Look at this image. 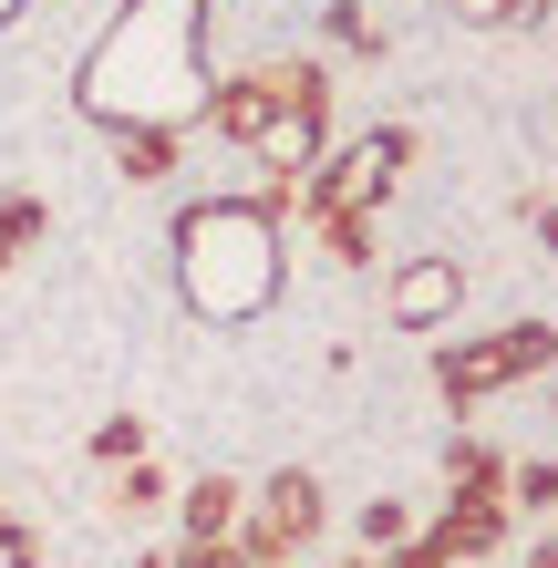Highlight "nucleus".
Returning a JSON list of instances; mask_svg holds the SVG:
<instances>
[{"instance_id":"5","label":"nucleus","mask_w":558,"mask_h":568,"mask_svg":"<svg viewBox=\"0 0 558 568\" xmlns=\"http://www.w3.org/2000/svg\"><path fill=\"white\" fill-rule=\"evenodd\" d=\"M311 517H321V507H311V486H301V476H280V486H270V517H258V538H248V548H258V558H290V548L311 538Z\"/></svg>"},{"instance_id":"8","label":"nucleus","mask_w":558,"mask_h":568,"mask_svg":"<svg viewBox=\"0 0 558 568\" xmlns=\"http://www.w3.org/2000/svg\"><path fill=\"white\" fill-rule=\"evenodd\" d=\"M0 568H31V538H21V527H0Z\"/></svg>"},{"instance_id":"11","label":"nucleus","mask_w":558,"mask_h":568,"mask_svg":"<svg viewBox=\"0 0 558 568\" xmlns=\"http://www.w3.org/2000/svg\"><path fill=\"white\" fill-rule=\"evenodd\" d=\"M11 11H21V0H0V21H11Z\"/></svg>"},{"instance_id":"12","label":"nucleus","mask_w":558,"mask_h":568,"mask_svg":"<svg viewBox=\"0 0 558 568\" xmlns=\"http://www.w3.org/2000/svg\"><path fill=\"white\" fill-rule=\"evenodd\" d=\"M538 568H558V548H548V558H538Z\"/></svg>"},{"instance_id":"1","label":"nucleus","mask_w":558,"mask_h":568,"mask_svg":"<svg viewBox=\"0 0 558 568\" xmlns=\"http://www.w3.org/2000/svg\"><path fill=\"white\" fill-rule=\"evenodd\" d=\"M196 11L207 0H124V21L83 62V104L114 135H176L186 114H207V52H196Z\"/></svg>"},{"instance_id":"2","label":"nucleus","mask_w":558,"mask_h":568,"mask_svg":"<svg viewBox=\"0 0 558 568\" xmlns=\"http://www.w3.org/2000/svg\"><path fill=\"white\" fill-rule=\"evenodd\" d=\"M176 290H186L196 321L270 311V290H280V227H270V207H239V196L186 207L176 217Z\"/></svg>"},{"instance_id":"6","label":"nucleus","mask_w":558,"mask_h":568,"mask_svg":"<svg viewBox=\"0 0 558 568\" xmlns=\"http://www.w3.org/2000/svg\"><path fill=\"white\" fill-rule=\"evenodd\" d=\"M445 311H455V270H445V258H414V270L393 280V321H424V331H435Z\"/></svg>"},{"instance_id":"10","label":"nucleus","mask_w":558,"mask_h":568,"mask_svg":"<svg viewBox=\"0 0 558 568\" xmlns=\"http://www.w3.org/2000/svg\"><path fill=\"white\" fill-rule=\"evenodd\" d=\"M466 11H476V21H486V11H507V0H466Z\"/></svg>"},{"instance_id":"9","label":"nucleus","mask_w":558,"mask_h":568,"mask_svg":"<svg viewBox=\"0 0 558 568\" xmlns=\"http://www.w3.org/2000/svg\"><path fill=\"white\" fill-rule=\"evenodd\" d=\"M393 568H435V548H414V558H393Z\"/></svg>"},{"instance_id":"4","label":"nucleus","mask_w":558,"mask_h":568,"mask_svg":"<svg viewBox=\"0 0 558 568\" xmlns=\"http://www.w3.org/2000/svg\"><path fill=\"white\" fill-rule=\"evenodd\" d=\"M393 165H404V135H363L352 155H332V165H321L311 207H321V239H332L342 258L363 248V207L383 196V176H393Z\"/></svg>"},{"instance_id":"7","label":"nucleus","mask_w":558,"mask_h":568,"mask_svg":"<svg viewBox=\"0 0 558 568\" xmlns=\"http://www.w3.org/2000/svg\"><path fill=\"white\" fill-rule=\"evenodd\" d=\"M227 517H239V486H196V496H186V527H196V548H217V538H227Z\"/></svg>"},{"instance_id":"3","label":"nucleus","mask_w":558,"mask_h":568,"mask_svg":"<svg viewBox=\"0 0 558 568\" xmlns=\"http://www.w3.org/2000/svg\"><path fill=\"white\" fill-rule=\"evenodd\" d=\"M207 114L239 145H258V165H280V176H301V165L321 155V73L311 62H280V73H258V83L207 93Z\"/></svg>"}]
</instances>
